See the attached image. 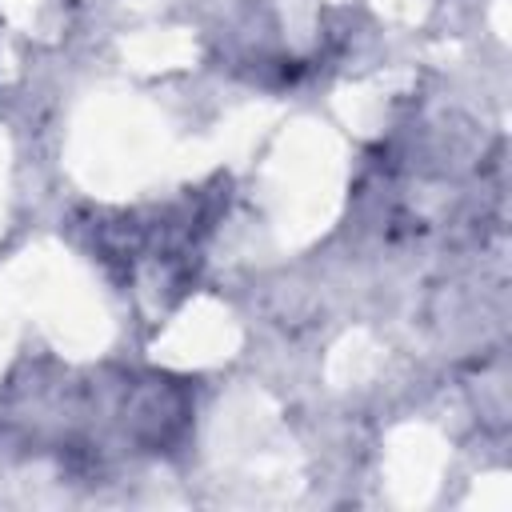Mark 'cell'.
<instances>
[{
  "instance_id": "cell-1",
  "label": "cell",
  "mask_w": 512,
  "mask_h": 512,
  "mask_svg": "<svg viewBox=\"0 0 512 512\" xmlns=\"http://www.w3.org/2000/svg\"><path fill=\"white\" fill-rule=\"evenodd\" d=\"M208 228H212L208 200L180 196L156 208L128 212L112 224H100L96 244H100V260H108L136 296L164 304L192 276Z\"/></svg>"
}]
</instances>
